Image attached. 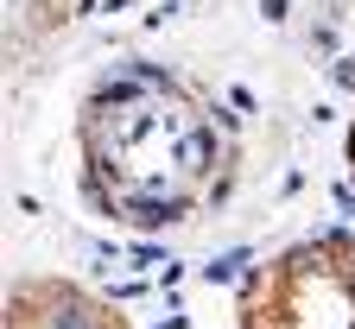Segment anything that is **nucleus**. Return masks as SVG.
Listing matches in <instances>:
<instances>
[{
  "instance_id": "f257e3e1",
  "label": "nucleus",
  "mask_w": 355,
  "mask_h": 329,
  "mask_svg": "<svg viewBox=\"0 0 355 329\" xmlns=\"http://www.w3.org/2000/svg\"><path fill=\"white\" fill-rule=\"evenodd\" d=\"M76 177L102 222L133 234H184L235 177L229 114L191 70L121 57L76 102Z\"/></svg>"
},
{
  "instance_id": "f03ea898",
  "label": "nucleus",
  "mask_w": 355,
  "mask_h": 329,
  "mask_svg": "<svg viewBox=\"0 0 355 329\" xmlns=\"http://www.w3.org/2000/svg\"><path fill=\"white\" fill-rule=\"evenodd\" d=\"M235 329H355V228L254 260L235 292Z\"/></svg>"
},
{
  "instance_id": "7ed1b4c3",
  "label": "nucleus",
  "mask_w": 355,
  "mask_h": 329,
  "mask_svg": "<svg viewBox=\"0 0 355 329\" xmlns=\"http://www.w3.org/2000/svg\"><path fill=\"white\" fill-rule=\"evenodd\" d=\"M7 329H133L121 304L70 272H19L7 285Z\"/></svg>"
},
{
  "instance_id": "20e7f679",
  "label": "nucleus",
  "mask_w": 355,
  "mask_h": 329,
  "mask_svg": "<svg viewBox=\"0 0 355 329\" xmlns=\"http://www.w3.org/2000/svg\"><path fill=\"white\" fill-rule=\"evenodd\" d=\"M70 13H76V0H7V44H13V57H26L32 44L51 26H64Z\"/></svg>"
},
{
  "instance_id": "39448f33",
  "label": "nucleus",
  "mask_w": 355,
  "mask_h": 329,
  "mask_svg": "<svg viewBox=\"0 0 355 329\" xmlns=\"http://www.w3.org/2000/svg\"><path fill=\"white\" fill-rule=\"evenodd\" d=\"M343 165H349V184H355V127H349V139H343Z\"/></svg>"
}]
</instances>
